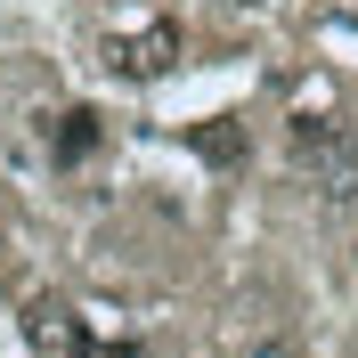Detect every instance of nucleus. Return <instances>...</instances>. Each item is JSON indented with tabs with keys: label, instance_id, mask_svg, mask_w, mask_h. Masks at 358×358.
Here are the masks:
<instances>
[{
	"label": "nucleus",
	"instance_id": "4",
	"mask_svg": "<svg viewBox=\"0 0 358 358\" xmlns=\"http://www.w3.org/2000/svg\"><path fill=\"white\" fill-rule=\"evenodd\" d=\"M196 147L212 163H236V155H245V131H236V122H212V131H196Z\"/></svg>",
	"mask_w": 358,
	"mask_h": 358
},
{
	"label": "nucleus",
	"instance_id": "1",
	"mask_svg": "<svg viewBox=\"0 0 358 358\" xmlns=\"http://www.w3.org/2000/svg\"><path fill=\"white\" fill-rule=\"evenodd\" d=\"M24 334H33L41 358H138V342H98L66 301H33L24 310Z\"/></svg>",
	"mask_w": 358,
	"mask_h": 358
},
{
	"label": "nucleus",
	"instance_id": "3",
	"mask_svg": "<svg viewBox=\"0 0 358 358\" xmlns=\"http://www.w3.org/2000/svg\"><path fill=\"white\" fill-rule=\"evenodd\" d=\"M98 138H106L98 106H66V114H49V155H57V163H90V155H98Z\"/></svg>",
	"mask_w": 358,
	"mask_h": 358
},
{
	"label": "nucleus",
	"instance_id": "2",
	"mask_svg": "<svg viewBox=\"0 0 358 358\" xmlns=\"http://www.w3.org/2000/svg\"><path fill=\"white\" fill-rule=\"evenodd\" d=\"M171 66H179V24L171 17H155V24L106 41V73H114V82H163Z\"/></svg>",
	"mask_w": 358,
	"mask_h": 358
}]
</instances>
